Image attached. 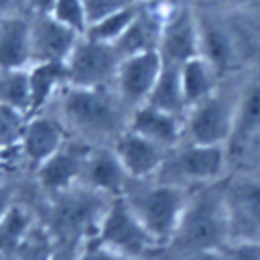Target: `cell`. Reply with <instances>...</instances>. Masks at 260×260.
I'll return each mask as SVG.
<instances>
[{
    "label": "cell",
    "instance_id": "obj_26",
    "mask_svg": "<svg viewBox=\"0 0 260 260\" xmlns=\"http://www.w3.org/2000/svg\"><path fill=\"white\" fill-rule=\"evenodd\" d=\"M142 2H144V0H136V2H132L130 6H126L124 10H120V12L112 14V16H108V18H104V20L91 24V26L87 28L85 37L95 39V41H102V43H112V45H116V43L122 39V35L128 30V26L132 24V20L136 18V14L140 12Z\"/></svg>",
    "mask_w": 260,
    "mask_h": 260
},
{
    "label": "cell",
    "instance_id": "obj_25",
    "mask_svg": "<svg viewBox=\"0 0 260 260\" xmlns=\"http://www.w3.org/2000/svg\"><path fill=\"white\" fill-rule=\"evenodd\" d=\"M0 106L24 116L32 114L28 69H0Z\"/></svg>",
    "mask_w": 260,
    "mask_h": 260
},
{
    "label": "cell",
    "instance_id": "obj_33",
    "mask_svg": "<svg viewBox=\"0 0 260 260\" xmlns=\"http://www.w3.org/2000/svg\"><path fill=\"white\" fill-rule=\"evenodd\" d=\"M136 0H85V10H87V28L120 10L130 6Z\"/></svg>",
    "mask_w": 260,
    "mask_h": 260
},
{
    "label": "cell",
    "instance_id": "obj_28",
    "mask_svg": "<svg viewBox=\"0 0 260 260\" xmlns=\"http://www.w3.org/2000/svg\"><path fill=\"white\" fill-rule=\"evenodd\" d=\"M53 250H55L53 236L49 234L45 225L37 223L32 232L28 234V238L20 244V248L6 258L8 260H51Z\"/></svg>",
    "mask_w": 260,
    "mask_h": 260
},
{
    "label": "cell",
    "instance_id": "obj_10",
    "mask_svg": "<svg viewBox=\"0 0 260 260\" xmlns=\"http://www.w3.org/2000/svg\"><path fill=\"white\" fill-rule=\"evenodd\" d=\"M162 67H165V61L158 51L122 57L114 83H116V93L120 95V100L126 104L130 112L146 104L148 95L152 93L162 73Z\"/></svg>",
    "mask_w": 260,
    "mask_h": 260
},
{
    "label": "cell",
    "instance_id": "obj_37",
    "mask_svg": "<svg viewBox=\"0 0 260 260\" xmlns=\"http://www.w3.org/2000/svg\"><path fill=\"white\" fill-rule=\"evenodd\" d=\"M232 4H236V6H250V4H254V2H258V0H230Z\"/></svg>",
    "mask_w": 260,
    "mask_h": 260
},
{
    "label": "cell",
    "instance_id": "obj_29",
    "mask_svg": "<svg viewBox=\"0 0 260 260\" xmlns=\"http://www.w3.org/2000/svg\"><path fill=\"white\" fill-rule=\"evenodd\" d=\"M61 24L73 28L79 35L87 32V10L85 0H55L53 10L49 12Z\"/></svg>",
    "mask_w": 260,
    "mask_h": 260
},
{
    "label": "cell",
    "instance_id": "obj_8",
    "mask_svg": "<svg viewBox=\"0 0 260 260\" xmlns=\"http://www.w3.org/2000/svg\"><path fill=\"white\" fill-rule=\"evenodd\" d=\"M95 238L106 246L140 260L150 250H156V242L146 232L138 215L128 205L126 197H112L95 230Z\"/></svg>",
    "mask_w": 260,
    "mask_h": 260
},
{
    "label": "cell",
    "instance_id": "obj_27",
    "mask_svg": "<svg viewBox=\"0 0 260 260\" xmlns=\"http://www.w3.org/2000/svg\"><path fill=\"white\" fill-rule=\"evenodd\" d=\"M260 128V81L250 83L238 93L234 136H248Z\"/></svg>",
    "mask_w": 260,
    "mask_h": 260
},
{
    "label": "cell",
    "instance_id": "obj_23",
    "mask_svg": "<svg viewBox=\"0 0 260 260\" xmlns=\"http://www.w3.org/2000/svg\"><path fill=\"white\" fill-rule=\"evenodd\" d=\"M146 104L171 112L175 116L185 118L187 114V102H185V93H183V85H181V75H179V65H169L165 63L162 73L152 89V93L148 95Z\"/></svg>",
    "mask_w": 260,
    "mask_h": 260
},
{
    "label": "cell",
    "instance_id": "obj_3",
    "mask_svg": "<svg viewBox=\"0 0 260 260\" xmlns=\"http://www.w3.org/2000/svg\"><path fill=\"white\" fill-rule=\"evenodd\" d=\"M189 193L191 191L187 187L158 181L140 189H128L124 197L146 228V232L152 236L156 246L167 248L183 217Z\"/></svg>",
    "mask_w": 260,
    "mask_h": 260
},
{
    "label": "cell",
    "instance_id": "obj_19",
    "mask_svg": "<svg viewBox=\"0 0 260 260\" xmlns=\"http://www.w3.org/2000/svg\"><path fill=\"white\" fill-rule=\"evenodd\" d=\"M32 65L30 20L10 14L0 20V69H28Z\"/></svg>",
    "mask_w": 260,
    "mask_h": 260
},
{
    "label": "cell",
    "instance_id": "obj_14",
    "mask_svg": "<svg viewBox=\"0 0 260 260\" xmlns=\"http://www.w3.org/2000/svg\"><path fill=\"white\" fill-rule=\"evenodd\" d=\"M132 179L112 148H91L79 177V187L106 197H120L128 191Z\"/></svg>",
    "mask_w": 260,
    "mask_h": 260
},
{
    "label": "cell",
    "instance_id": "obj_24",
    "mask_svg": "<svg viewBox=\"0 0 260 260\" xmlns=\"http://www.w3.org/2000/svg\"><path fill=\"white\" fill-rule=\"evenodd\" d=\"M35 225L37 221L30 211L18 203H12L0 217V254L10 256L12 252H16Z\"/></svg>",
    "mask_w": 260,
    "mask_h": 260
},
{
    "label": "cell",
    "instance_id": "obj_6",
    "mask_svg": "<svg viewBox=\"0 0 260 260\" xmlns=\"http://www.w3.org/2000/svg\"><path fill=\"white\" fill-rule=\"evenodd\" d=\"M230 242L260 244V175H236L221 183Z\"/></svg>",
    "mask_w": 260,
    "mask_h": 260
},
{
    "label": "cell",
    "instance_id": "obj_18",
    "mask_svg": "<svg viewBox=\"0 0 260 260\" xmlns=\"http://www.w3.org/2000/svg\"><path fill=\"white\" fill-rule=\"evenodd\" d=\"M67 138H65L63 124L57 118H51L45 114H32L24 124L18 146L24 158H28L39 167L47 158H51L57 150H61Z\"/></svg>",
    "mask_w": 260,
    "mask_h": 260
},
{
    "label": "cell",
    "instance_id": "obj_31",
    "mask_svg": "<svg viewBox=\"0 0 260 260\" xmlns=\"http://www.w3.org/2000/svg\"><path fill=\"white\" fill-rule=\"evenodd\" d=\"M77 260H134V258L106 246L95 236H91L85 242H81V246L77 248Z\"/></svg>",
    "mask_w": 260,
    "mask_h": 260
},
{
    "label": "cell",
    "instance_id": "obj_20",
    "mask_svg": "<svg viewBox=\"0 0 260 260\" xmlns=\"http://www.w3.org/2000/svg\"><path fill=\"white\" fill-rule=\"evenodd\" d=\"M199 16V55L223 75L236 61V45L228 26L209 16Z\"/></svg>",
    "mask_w": 260,
    "mask_h": 260
},
{
    "label": "cell",
    "instance_id": "obj_13",
    "mask_svg": "<svg viewBox=\"0 0 260 260\" xmlns=\"http://www.w3.org/2000/svg\"><path fill=\"white\" fill-rule=\"evenodd\" d=\"M32 63H67L83 35L61 24L51 14H37L30 20Z\"/></svg>",
    "mask_w": 260,
    "mask_h": 260
},
{
    "label": "cell",
    "instance_id": "obj_32",
    "mask_svg": "<svg viewBox=\"0 0 260 260\" xmlns=\"http://www.w3.org/2000/svg\"><path fill=\"white\" fill-rule=\"evenodd\" d=\"M201 260H260V244L230 242L221 250H217Z\"/></svg>",
    "mask_w": 260,
    "mask_h": 260
},
{
    "label": "cell",
    "instance_id": "obj_7",
    "mask_svg": "<svg viewBox=\"0 0 260 260\" xmlns=\"http://www.w3.org/2000/svg\"><path fill=\"white\" fill-rule=\"evenodd\" d=\"M238 95L219 93V89L203 102L191 106L185 114L187 142L205 146H225L236 130Z\"/></svg>",
    "mask_w": 260,
    "mask_h": 260
},
{
    "label": "cell",
    "instance_id": "obj_2",
    "mask_svg": "<svg viewBox=\"0 0 260 260\" xmlns=\"http://www.w3.org/2000/svg\"><path fill=\"white\" fill-rule=\"evenodd\" d=\"M126 104L108 87H67L61 93V112L67 124L91 140H116L126 128Z\"/></svg>",
    "mask_w": 260,
    "mask_h": 260
},
{
    "label": "cell",
    "instance_id": "obj_15",
    "mask_svg": "<svg viewBox=\"0 0 260 260\" xmlns=\"http://www.w3.org/2000/svg\"><path fill=\"white\" fill-rule=\"evenodd\" d=\"M91 146L87 144H63L51 158L39 165V183L51 195H61L79 185L83 162Z\"/></svg>",
    "mask_w": 260,
    "mask_h": 260
},
{
    "label": "cell",
    "instance_id": "obj_17",
    "mask_svg": "<svg viewBox=\"0 0 260 260\" xmlns=\"http://www.w3.org/2000/svg\"><path fill=\"white\" fill-rule=\"evenodd\" d=\"M128 130L152 140L165 150H171L185 138V118L158 110L150 104H142L130 112Z\"/></svg>",
    "mask_w": 260,
    "mask_h": 260
},
{
    "label": "cell",
    "instance_id": "obj_9",
    "mask_svg": "<svg viewBox=\"0 0 260 260\" xmlns=\"http://www.w3.org/2000/svg\"><path fill=\"white\" fill-rule=\"evenodd\" d=\"M122 53L112 43L81 37L67 59L69 87H108L116 81Z\"/></svg>",
    "mask_w": 260,
    "mask_h": 260
},
{
    "label": "cell",
    "instance_id": "obj_1",
    "mask_svg": "<svg viewBox=\"0 0 260 260\" xmlns=\"http://www.w3.org/2000/svg\"><path fill=\"white\" fill-rule=\"evenodd\" d=\"M230 244L221 183L201 185L189 193L187 207L177 225L175 236L169 242L179 258L201 260Z\"/></svg>",
    "mask_w": 260,
    "mask_h": 260
},
{
    "label": "cell",
    "instance_id": "obj_16",
    "mask_svg": "<svg viewBox=\"0 0 260 260\" xmlns=\"http://www.w3.org/2000/svg\"><path fill=\"white\" fill-rule=\"evenodd\" d=\"M169 4L160 0H144L140 6V12L128 26V30L122 35V39L116 43L122 57L136 55V53H148L158 51L165 14Z\"/></svg>",
    "mask_w": 260,
    "mask_h": 260
},
{
    "label": "cell",
    "instance_id": "obj_38",
    "mask_svg": "<svg viewBox=\"0 0 260 260\" xmlns=\"http://www.w3.org/2000/svg\"><path fill=\"white\" fill-rule=\"evenodd\" d=\"M0 260H8V258H6V256H2V254H0Z\"/></svg>",
    "mask_w": 260,
    "mask_h": 260
},
{
    "label": "cell",
    "instance_id": "obj_21",
    "mask_svg": "<svg viewBox=\"0 0 260 260\" xmlns=\"http://www.w3.org/2000/svg\"><path fill=\"white\" fill-rule=\"evenodd\" d=\"M28 81H30L32 114H41V110L53 98L61 95L69 87L67 65L65 63H32L28 67Z\"/></svg>",
    "mask_w": 260,
    "mask_h": 260
},
{
    "label": "cell",
    "instance_id": "obj_34",
    "mask_svg": "<svg viewBox=\"0 0 260 260\" xmlns=\"http://www.w3.org/2000/svg\"><path fill=\"white\" fill-rule=\"evenodd\" d=\"M24 2L28 4V8L35 14H49L55 4V0H24Z\"/></svg>",
    "mask_w": 260,
    "mask_h": 260
},
{
    "label": "cell",
    "instance_id": "obj_36",
    "mask_svg": "<svg viewBox=\"0 0 260 260\" xmlns=\"http://www.w3.org/2000/svg\"><path fill=\"white\" fill-rule=\"evenodd\" d=\"M14 4H16V0H0V20L12 14L10 10L14 8Z\"/></svg>",
    "mask_w": 260,
    "mask_h": 260
},
{
    "label": "cell",
    "instance_id": "obj_35",
    "mask_svg": "<svg viewBox=\"0 0 260 260\" xmlns=\"http://www.w3.org/2000/svg\"><path fill=\"white\" fill-rule=\"evenodd\" d=\"M12 203H14V201H12V193H10V189H8L6 185L0 183V217L6 213V209H8Z\"/></svg>",
    "mask_w": 260,
    "mask_h": 260
},
{
    "label": "cell",
    "instance_id": "obj_12",
    "mask_svg": "<svg viewBox=\"0 0 260 260\" xmlns=\"http://www.w3.org/2000/svg\"><path fill=\"white\" fill-rule=\"evenodd\" d=\"M112 150L132 181H144L156 177L169 152L162 146L154 144L152 140L128 128L112 142Z\"/></svg>",
    "mask_w": 260,
    "mask_h": 260
},
{
    "label": "cell",
    "instance_id": "obj_22",
    "mask_svg": "<svg viewBox=\"0 0 260 260\" xmlns=\"http://www.w3.org/2000/svg\"><path fill=\"white\" fill-rule=\"evenodd\" d=\"M179 75H181V85H183L187 110L217 91L219 75L201 55L179 65Z\"/></svg>",
    "mask_w": 260,
    "mask_h": 260
},
{
    "label": "cell",
    "instance_id": "obj_11",
    "mask_svg": "<svg viewBox=\"0 0 260 260\" xmlns=\"http://www.w3.org/2000/svg\"><path fill=\"white\" fill-rule=\"evenodd\" d=\"M158 53L169 65H183L199 55V16L191 6L175 4L167 8Z\"/></svg>",
    "mask_w": 260,
    "mask_h": 260
},
{
    "label": "cell",
    "instance_id": "obj_30",
    "mask_svg": "<svg viewBox=\"0 0 260 260\" xmlns=\"http://www.w3.org/2000/svg\"><path fill=\"white\" fill-rule=\"evenodd\" d=\"M26 120L28 116L6 106H0V150L8 146H18Z\"/></svg>",
    "mask_w": 260,
    "mask_h": 260
},
{
    "label": "cell",
    "instance_id": "obj_4",
    "mask_svg": "<svg viewBox=\"0 0 260 260\" xmlns=\"http://www.w3.org/2000/svg\"><path fill=\"white\" fill-rule=\"evenodd\" d=\"M112 197L93 193L85 187H73L61 195H55L51 207L49 234L59 244L81 246L87 238L95 236L98 223Z\"/></svg>",
    "mask_w": 260,
    "mask_h": 260
},
{
    "label": "cell",
    "instance_id": "obj_5",
    "mask_svg": "<svg viewBox=\"0 0 260 260\" xmlns=\"http://www.w3.org/2000/svg\"><path fill=\"white\" fill-rule=\"evenodd\" d=\"M225 146H205V144H179L171 148L165 156V162L156 177H162L158 181L175 183L185 187V183L191 185H213L219 183L225 175Z\"/></svg>",
    "mask_w": 260,
    "mask_h": 260
}]
</instances>
